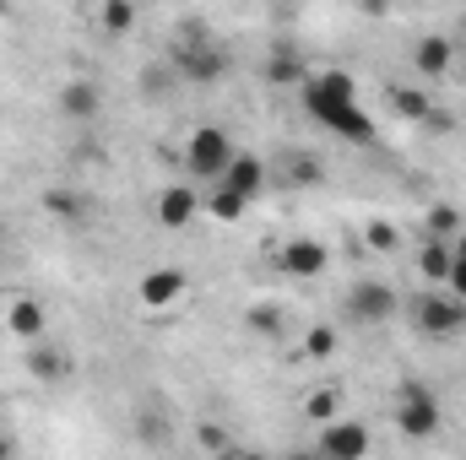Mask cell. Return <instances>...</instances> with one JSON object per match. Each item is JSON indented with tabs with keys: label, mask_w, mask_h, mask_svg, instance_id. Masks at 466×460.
Listing matches in <instances>:
<instances>
[{
	"label": "cell",
	"mask_w": 466,
	"mask_h": 460,
	"mask_svg": "<svg viewBox=\"0 0 466 460\" xmlns=\"http://www.w3.org/2000/svg\"><path fill=\"white\" fill-rule=\"evenodd\" d=\"M299 98H304V115L315 119V125H326L331 135H342L352 146H369L374 141V119L363 115L358 87H352L348 71H309L299 82Z\"/></svg>",
	"instance_id": "6da1fadb"
},
{
	"label": "cell",
	"mask_w": 466,
	"mask_h": 460,
	"mask_svg": "<svg viewBox=\"0 0 466 460\" xmlns=\"http://www.w3.org/2000/svg\"><path fill=\"white\" fill-rule=\"evenodd\" d=\"M168 71L179 82H196V87H212L228 76V49L212 38L207 22H179L174 44H168Z\"/></svg>",
	"instance_id": "7a4b0ae2"
},
{
	"label": "cell",
	"mask_w": 466,
	"mask_h": 460,
	"mask_svg": "<svg viewBox=\"0 0 466 460\" xmlns=\"http://www.w3.org/2000/svg\"><path fill=\"white\" fill-rule=\"evenodd\" d=\"M412 325L423 342H461L466 336V298L451 287H434V293H418L412 298Z\"/></svg>",
	"instance_id": "3957f363"
},
{
	"label": "cell",
	"mask_w": 466,
	"mask_h": 460,
	"mask_svg": "<svg viewBox=\"0 0 466 460\" xmlns=\"http://www.w3.org/2000/svg\"><path fill=\"white\" fill-rule=\"evenodd\" d=\"M233 135L228 130H218V125H201V130H190L185 135V174L190 179H201V185H218L223 179V168L233 163Z\"/></svg>",
	"instance_id": "277c9868"
},
{
	"label": "cell",
	"mask_w": 466,
	"mask_h": 460,
	"mask_svg": "<svg viewBox=\"0 0 466 460\" xmlns=\"http://www.w3.org/2000/svg\"><path fill=\"white\" fill-rule=\"evenodd\" d=\"M342 315H348L352 325H363V331H380V325H390V320L401 315V298H396V287H390V282L363 276V282H352V287H348Z\"/></svg>",
	"instance_id": "5b68a950"
},
{
	"label": "cell",
	"mask_w": 466,
	"mask_h": 460,
	"mask_svg": "<svg viewBox=\"0 0 466 460\" xmlns=\"http://www.w3.org/2000/svg\"><path fill=\"white\" fill-rule=\"evenodd\" d=\"M440 423H445V412H440V401H434V390L429 385H401V395H396V428L407 434V439H434L440 434Z\"/></svg>",
	"instance_id": "8992f818"
},
{
	"label": "cell",
	"mask_w": 466,
	"mask_h": 460,
	"mask_svg": "<svg viewBox=\"0 0 466 460\" xmlns=\"http://www.w3.org/2000/svg\"><path fill=\"white\" fill-rule=\"evenodd\" d=\"M326 265H331V249L320 238H288L277 249V271L288 282H315V276H326Z\"/></svg>",
	"instance_id": "52a82bcc"
},
{
	"label": "cell",
	"mask_w": 466,
	"mask_h": 460,
	"mask_svg": "<svg viewBox=\"0 0 466 460\" xmlns=\"http://www.w3.org/2000/svg\"><path fill=\"white\" fill-rule=\"evenodd\" d=\"M55 115L66 119V125H93V119L104 115V87L87 82V76H71V82L55 93Z\"/></svg>",
	"instance_id": "ba28073f"
},
{
	"label": "cell",
	"mask_w": 466,
	"mask_h": 460,
	"mask_svg": "<svg viewBox=\"0 0 466 460\" xmlns=\"http://www.w3.org/2000/svg\"><path fill=\"white\" fill-rule=\"evenodd\" d=\"M266 185H271V168H266L255 152H233V163L223 168V179H218V190H228L233 201H244V206H249Z\"/></svg>",
	"instance_id": "9c48e42d"
},
{
	"label": "cell",
	"mask_w": 466,
	"mask_h": 460,
	"mask_svg": "<svg viewBox=\"0 0 466 460\" xmlns=\"http://www.w3.org/2000/svg\"><path fill=\"white\" fill-rule=\"evenodd\" d=\"M412 71H418L423 82H445V76L456 71V38H451V33H423V38L412 44Z\"/></svg>",
	"instance_id": "30bf717a"
},
{
	"label": "cell",
	"mask_w": 466,
	"mask_h": 460,
	"mask_svg": "<svg viewBox=\"0 0 466 460\" xmlns=\"http://www.w3.org/2000/svg\"><path fill=\"white\" fill-rule=\"evenodd\" d=\"M369 450H374V439H369V428H363V423H342V417L320 423V455H331V460H363Z\"/></svg>",
	"instance_id": "8fae6325"
},
{
	"label": "cell",
	"mask_w": 466,
	"mask_h": 460,
	"mask_svg": "<svg viewBox=\"0 0 466 460\" xmlns=\"http://www.w3.org/2000/svg\"><path fill=\"white\" fill-rule=\"evenodd\" d=\"M185 287H190V276H185L179 265H157V271H147V276L136 282V298H141L147 309H168V304L185 298Z\"/></svg>",
	"instance_id": "7c38bea8"
},
{
	"label": "cell",
	"mask_w": 466,
	"mask_h": 460,
	"mask_svg": "<svg viewBox=\"0 0 466 460\" xmlns=\"http://www.w3.org/2000/svg\"><path fill=\"white\" fill-rule=\"evenodd\" d=\"M196 212H201V195H196L190 185H168V190L157 195V223H163V228H190Z\"/></svg>",
	"instance_id": "4fadbf2b"
},
{
	"label": "cell",
	"mask_w": 466,
	"mask_h": 460,
	"mask_svg": "<svg viewBox=\"0 0 466 460\" xmlns=\"http://www.w3.org/2000/svg\"><path fill=\"white\" fill-rule=\"evenodd\" d=\"M5 325H11V336H16V342H44L49 315H44V304H38V298H16V304L5 309Z\"/></svg>",
	"instance_id": "5bb4252c"
},
{
	"label": "cell",
	"mask_w": 466,
	"mask_h": 460,
	"mask_svg": "<svg viewBox=\"0 0 466 460\" xmlns=\"http://www.w3.org/2000/svg\"><path fill=\"white\" fill-rule=\"evenodd\" d=\"M271 179L277 185H326V163L315 152H288V157H277V174Z\"/></svg>",
	"instance_id": "9a60e30c"
},
{
	"label": "cell",
	"mask_w": 466,
	"mask_h": 460,
	"mask_svg": "<svg viewBox=\"0 0 466 460\" xmlns=\"http://www.w3.org/2000/svg\"><path fill=\"white\" fill-rule=\"evenodd\" d=\"M27 374L44 379V385H60V379H71V352H66V346L33 342V352H27Z\"/></svg>",
	"instance_id": "2e32d148"
},
{
	"label": "cell",
	"mask_w": 466,
	"mask_h": 460,
	"mask_svg": "<svg viewBox=\"0 0 466 460\" xmlns=\"http://www.w3.org/2000/svg\"><path fill=\"white\" fill-rule=\"evenodd\" d=\"M260 76H266L271 87H299V82L309 76V65H304V55H299V49H288V44H282V49H271V55H266V71H260Z\"/></svg>",
	"instance_id": "e0dca14e"
},
{
	"label": "cell",
	"mask_w": 466,
	"mask_h": 460,
	"mask_svg": "<svg viewBox=\"0 0 466 460\" xmlns=\"http://www.w3.org/2000/svg\"><path fill=\"white\" fill-rule=\"evenodd\" d=\"M244 331H249V336H260V342H277V336L288 331L282 304H249V309H244Z\"/></svg>",
	"instance_id": "ac0fdd59"
},
{
	"label": "cell",
	"mask_w": 466,
	"mask_h": 460,
	"mask_svg": "<svg viewBox=\"0 0 466 460\" xmlns=\"http://www.w3.org/2000/svg\"><path fill=\"white\" fill-rule=\"evenodd\" d=\"M418 271H423V282L445 287V276H451V238H423V249H418Z\"/></svg>",
	"instance_id": "d6986e66"
},
{
	"label": "cell",
	"mask_w": 466,
	"mask_h": 460,
	"mask_svg": "<svg viewBox=\"0 0 466 460\" xmlns=\"http://www.w3.org/2000/svg\"><path fill=\"white\" fill-rule=\"evenodd\" d=\"M98 27H104L109 38H125V33L136 27V5H130V0H104V5H98Z\"/></svg>",
	"instance_id": "ffe728a7"
},
{
	"label": "cell",
	"mask_w": 466,
	"mask_h": 460,
	"mask_svg": "<svg viewBox=\"0 0 466 460\" xmlns=\"http://www.w3.org/2000/svg\"><path fill=\"white\" fill-rule=\"evenodd\" d=\"M44 212L60 217V223H76V217H87V195H76V190H49V195H44Z\"/></svg>",
	"instance_id": "44dd1931"
},
{
	"label": "cell",
	"mask_w": 466,
	"mask_h": 460,
	"mask_svg": "<svg viewBox=\"0 0 466 460\" xmlns=\"http://www.w3.org/2000/svg\"><path fill=\"white\" fill-rule=\"evenodd\" d=\"M390 104H396V115H401V119H429V115H434V104H429V93H423V87H396V93H390Z\"/></svg>",
	"instance_id": "7402d4cb"
},
{
	"label": "cell",
	"mask_w": 466,
	"mask_h": 460,
	"mask_svg": "<svg viewBox=\"0 0 466 460\" xmlns=\"http://www.w3.org/2000/svg\"><path fill=\"white\" fill-rule=\"evenodd\" d=\"M466 223H461V212L456 206H429V223H423V233L429 238H456Z\"/></svg>",
	"instance_id": "603a6c76"
},
{
	"label": "cell",
	"mask_w": 466,
	"mask_h": 460,
	"mask_svg": "<svg viewBox=\"0 0 466 460\" xmlns=\"http://www.w3.org/2000/svg\"><path fill=\"white\" fill-rule=\"evenodd\" d=\"M445 287L466 298V228L451 238V276H445Z\"/></svg>",
	"instance_id": "cb8c5ba5"
},
{
	"label": "cell",
	"mask_w": 466,
	"mask_h": 460,
	"mask_svg": "<svg viewBox=\"0 0 466 460\" xmlns=\"http://www.w3.org/2000/svg\"><path fill=\"white\" fill-rule=\"evenodd\" d=\"M363 244H369V249H380V255H390V249L401 244V233L390 228V223H369V228H363Z\"/></svg>",
	"instance_id": "d4e9b609"
},
{
	"label": "cell",
	"mask_w": 466,
	"mask_h": 460,
	"mask_svg": "<svg viewBox=\"0 0 466 460\" xmlns=\"http://www.w3.org/2000/svg\"><path fill=\"white\" fill-rule=\"evenodd\" d=\"M304 412H309L315 423H331V417H337V390H315V395L304 401Z\"/></svg>",
	"instance_id": "484cf974"
},
{
	"label": "cell",
	"mask_w": 466,
	"mask_h": 460,
	"mask_svg": "<svg viewBox=\"0 0 466 460\" xmlns=\"http://www.w3.org/2000/svg\"><path fill=\"white\" fill-rule=\"evenodd\" d=\"M304 352H309V357H331V352H337V331H326V325L309 331V336H304Z\"/></svg>",
	"instance_id": "4316f807"
},
{
	"label": "cell",
	"mask_w": 466,
	"mask_h": 460,
	"mask_svg": "<svg viewBox=\"0 0 466 460\" xmlns=\"http://www.w3.org/2000/svg\"><path fill=\"white\" fill-rule=\"evenodd\" d=\"M201 445H207V450H233V439L218 434V428H201Z\"/></svg>",
	"instance_id": "83f0119b"
},
{
	"label": "cell",
	"mask_w": 466,
	"mask_h": 460,
	"mask_svg": "<svg viewBox=\"0 0 466 460\" xmlns=\"http://www.w3.org/2000/svg\"><path fill=\"white\" fill-rule=\"evenodd\" d=\"M358 5H363L369 16H385V5H390V0H358Z\"/></svg>",
	"instance_id": "f1b7e54d"
},
{
	"label": "cell",
	"mask_w": 466,
	"mask_h": 460,
	"mask_svg": "<svg viewBox=\"0 0 466 460\" xmlns=\"http://www.w3.org/2000/svg\"><path fill=\"white\" fill-rule=\"evenodd\" d=\"M11 450H16V445H11V439H5V434H0V460L11 455Z\"/></svg>",
	"instance_id": "f546056e"
},
{
	"label": "cell",
	"mask_w": 466,
	"mask_h": 460,
	"mask_svg": "<svg viewBox=\"0 0 466 460\" xmlns=\"http://www.w3.org/2000/svg\"><path fill=\"white\" fill-rule=\"evenodd\" d=\"M0 11H5V0H0Z\"/></svg>",
	"instance_id": "4dcf8cb0"
},
{
	"label": "cell",
	"mask_w": 466,
	"mask_h": 460,
	"mask_svg": "<svg viewBox=\"0 0 466 460\" xmlns=\"http://www.w3.org/2000/svg\"><path fill=\"white\" fill-rule=\"evenodd\" d=\"M461 27H466V22H461Z\"/></svg>",
	"instance_id": "1f68e13d"
}]
</instances>
